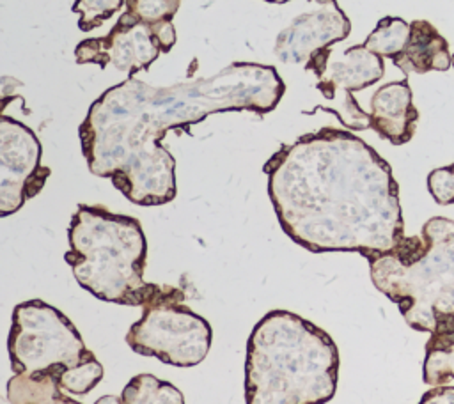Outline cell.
<instances>
[{
    "instance_id": "cell-1",
    "label": "cell",
    "mask_w": 454,
    "mask_h": 404,
    "mask_svg": "<svg viewBox=\"0 0 454 404\" xmlns=\"http://www.w3.org/2000/svg\"><path fill=\"white\" fill-rule=\"evenodd\" d=\"M284 90L275 67L254 62L168 87L128 78L90 105L78 129L82 152L89 170L133 204L163 206L176 197V159L161 144L168 129H188L216 112H271Z\"/></svg>"
},
{
    "instance_id": "cell-2",
    "label": "cell",
    "mask_w": 454,
    "mask_h": 404,
    "mask_svg": "<svg viewBox=\"0 0 454 404\" xmlns=\"http://www.w3.org/2000/svg\"><path fill=\"white\" fill-rule=\"evenodd\" d=\"M264 174L282 230L309 252H356L369 260L404 237L390 165L349 131L307 133L282 145Z\"/></svg>"
},
{
    "instance_id": "cell-3",
    "label": "cell",
    "mask_w": 454,
    "mask_h": 404,
    "mask_svg": "<svg viewBox=\"0 0 454 404\" xmlns=\"http://www.w3.org/2000/svg\"><path fill=\"white\" fill-rule=\"evenodd\" d=\"M332 337L289 310H270L247 340V404H326L337 390Z\"/></svg>"
},
{
    "instance_id": "cell-4",
    "label": "cell",
    "mask_w": 454,
    "mask_h": 404,
    "mask_svg": "<svg viewBox=\"0 0 454 404\" xmlns=\"http://www.w3.org/2000/svg\"><path fill=\"white\" fill-rule=\"evenodd\" d=\"M369 271L413 330L431 335L454 324V220L429 218L420 236L369 259Z\"/></svg>"
},
{
    "instance_id": "cell-5",
    "label": "cell",
    "mask_w": 454,
    "mask_h": 404,
    "mask_svg": "<svg viewBox=\"0 0 454 404\" xmlns=\"http://www.w3.org/2000/svg\"><path fill=\"white\" fill-rule=\"evenodd\" d=\"M67 241L66 262L76 282L98 299L142 307L158 287L144 280L147 241L137 218L80 204Z\"/></svg>"
},
{
    "instance_id": "cell-6",
    "label": "cell",
    "mask_w": 454,
    "mask_h": 404,
    "mask_svg": "<svg viewBox=\"0 0 454 404\" xmlns=\"http://www.w3.org/2000/svg\"><path fill=\"white\" fill-rule=\"evenodd\" d=\"M209 322L184 305V291L158 285L142 305V315L126 333L128 346L176 367H195L211 347Z\"/></svg>"
},
{
    "instance_id": "cell-7",
    "label": "cell",
    "mask_w": 454,
    "mask_h": 404,
    "mask_svg": "<svg viewBox=\"0 0 454 404\" xmlns=\"http://www.w3.org/2000/svg\"><path fill=\"white\" fill-rule=\"evenodd\" d=\"M7 349L14 374L57 372L59 377L92 354L71 319L43 299L14 307Z\"/></svg>"
},
{
    "instance_id": "cell-8",
    "label": "cell",
    "mask_w": 454,
    "mask_h": 404,
    "mask_svg": "<svg viewBox=\"0 0 454 404\" xmlns=\"http://www.w3.org/2000/svg\"><path fill=\"white\" fill-rule=\"evenodd\" d=\"M317 78V89L321 94L337 101L340 96V106L335 110L339 120L349 129H367L371 128L369 113H365L353 99V90H362L376 83L383 73V58L364 44L348 48L342 55L333 57L330 48L316 53L305 66Z\"/></svg>"
},
{
    "instance_id": "cell-9",
    "label": "cell",
    "mask_w": 454,
    "mask_h": 404,
    "mask_svg": "<svg viewBox=\"0 0 454 404\" xmlns=\"http://www.w3.org/2000/svg\"><path fill=\"white\" fill-rule=\"evenodd\" d=\"M41 144L34 131L7 115L0 117V214L9 216L35 197L50 168L41 165Z\"/></svg>"
},
{
    "instance_id": "cell-10",
    "label": "cell",
    "mask_w": 454,
    "mask_h": 404,
    "mask_svg": "<svg viewBox=\"0 0 454 404\" xmlns=\"http://www.w3.org/2000/svg\"><path fill=\"white\" fill-rule=\"evenodd\" d=\"M160 53L151 25L129 18L126 12L105 37L85 39L74 48L78 64H98L101 69L112 64L129 74L147 69Z\"/></svg>"
},
{
    "instance_id": "cell-11",
    "label": "cell",
    "mask_w": 454,
    "mask_h": 404,
    "mask_svg": "<svg viewBox=\"0 0 454 404\" xmlns=\"http://www.w3.org/2000/svg\"><path fill=\"white\" fill-rule=\"evenodd\" d=\"M351 23L332 0L330 7L296 18L275 43V55L287 64H309L325 48L348 37Z\"/></svg>"
},
{
    "instance_id": "cell-12",
    "label": "cell",
    "mask_w": 454,
    "mask_h": 404,
    "mask_svg": "<svg viewBox=\"0 0 454 404\" xmlns=\"http://www.w3.org/2000/svg\"><path fill=\"white\" fill-rule=\"evenodd\" d=\"M371 129L394 145H403L415 135L419 112L406 80L381 85L371 99Z\"/></svg>"
},
{
    "instance_id": "cell-13",
    "label": "cell",
    "mask_w": 454,
    "mask_h": 404,
    "mask_svg": "<svg viewBox=\"0 0 454 404\" xmlns=\"http://www.w3.org/2000/svg\"><path fill=\"white\" fill-rule=\"evenodd\" d=\"M411 34L404 50L392 60L404 74L447 71L452 66V53L447 39L426 19L410 23Z\"/></svg>"
},
{
    "instance_id": "cell-14",
    "label": "cell",
    "mask_w": 454,
    "mask_h": 404,
    "mask_svg": "<svg viewBox=\"0 0 454 404\" xmlns=\"http://www.w3.org/2000/svg\"><path fill=\"white\" fill-rule=\"evenodd\" d=\"M422 379L427 386H445L454 381V324L429 335Z\"/></svg>"
},
{
    "instance_id": "cell-15",
    "label": "cell",
    "mask_w": 454,
    "mask_h": 404,
    "mask_svg": "<svg viewBox=\"0 0 454 404\" xmlns=\"http://www.w3.org/2000/svg\"><path fill=\"white\" fill-rule=\"evenodd\" d=\"M64 393L57 372L14 374L7 383L12 404H53Z\"/></svg>"
},
{
    "instance_id": "cell-16",
    "label": "cell",
    "mask_w": 454,
    "mask_h": 404,
    "mask_svg": "<svg viewBox=\"0 0 454 404\" xmlns=\"http://www.w3.org/2000/svg\"><path fill=\"white\" fill-rule=\"evenodd\" d=\"M121 404H184L179 388L153 374H137L122 388Z\"/></svg>"
},
{
    "instance_id": "cell-17",
    "label": "cell",
    "mask_w": 454,
    "mask_h": 404,
    "mask_svg": "<svg viewBox=\"0 0 454 404\" xmlns=\"http://www.w3.org/2000/svg\"><path fill=\"white\" fill-rule=\"evenodd\" d=\"M411 34V25L406 23L403 18L385 16L378 21L374 30L364 41V46L372 53L388 58H395L404 46L408 44Z\"/></svg>"
},
{
    "instance_id": "cell-18",
    "label": "cell",
    "mask_w": 454,
    "mask_h": 404,
    "mask_svg": "<svg viewBox=\"0 0 454 404\" xmlns=\"http://www.w3.org/2000/svg\"><path fill=\"white\" fill-rule=\"evenodd\" d=\"M101 379H103V367L98 361L96 354L92 353L80 365L66 370L59 377V383L64 392H69L74 395H83V393H89Z\"/></svg>"
},
{
    "instance_id": "cell-19",
    "label": "cell",
    "mask_w": 454,
    "mask_h": 404,
    "mask_svg": "<svg viewBox=\"0 0 454 404\" xmlns=\"http://www.w3.org/2000/svg\"><path fill=\"white\" fill-rule=\"evenodd\" d=\"M181 0H126V14L137 21L156 25L172 21Z\"/></svg>"
},
{
    "instance_id": "cell-20",
    "label": "cell",
    "mask_w": 454,
    "mask_h": 404,
    "mask_svg": "<svg viewBox=\"0 0 454 404\" xmlns=\"http://www.w3.org/2000/svg\"><path fill=\"white\" fill-rule=\"evenodd\" d=\"M124 0H76L73 11L80 14V30H92L122 7Z\"/></svg>"
},
{
    "instance_id": "cell-21",
    "label": "cell",
    "mask_w": 454,
    "mask_h": 404,
    "mask_svg": "<svg viewBox=\"0 0 454 404\" xmlns=\"http://www.w3.org/2000/svg\"><path fill=\"white\" fill-rule=\"evenodd\" d=\"M427 190L440 206L454 204V163L429 172Z\"/></svg>"
},
{
    "instance_id": "cell-22",
    "label": "cell",
    "mask_w": 454,
    "mask_h": 404,
    "mask_svg": "<svg viewBox=\"0 0 454 404\" xmlns=\"http://www.w3.org/2000/svg\"><path fill=\"white\" fill-rule=\"evenodd\" d=\"M151 28L156 35V41H158V46H160L161 53L170 51V48L176 44V30H174L172 21H161V23L151 25Z\"/></svg>"
},
{
    "instance_id": "cell-23",
    "label": "cell",
    "mask_w": 454,
    "mask_h": 404,
    "mask_svg": "<svg viewBox=\"0 0 454 404\" xmlns=\"http://www.w3.org/2000/svg\"><path fill=\"white\" fill-rule=\"evenodd\" d=\"M419 404H454V386H431V390L420 397Z\"/></svg>"
},
{
    "instance_id": "cell-24",
    "label": "cell",
    "mask_w": 454,
    "mask_h": 404,
    "mask_svg": "<svg viewBox=\"0 0 454 404\" xmlns=\"http://www.w3.org/2000/svg\"><path fill=\"white\" fill-rule=\"evenodd\" d=\"M94 404H121V397L115 395H103Z\"/></svg>"
},
{
    "instance_id": "cell-25",
    "label": "cell",
    "mask_w": 454,
    "mask_h": 404,
    "mask_svg": "<svg viewBox=\"0 0 454 404\" xmlns=\"http://www.w3.org/2000/svg\"><path fill=\"white\" fill-rule=\"evenodd\" d=\"M53 404H82V402H78V400H74V399H71L69 395H66V393H62Z\"/></svg>"
},
{
    "instance_id": "cell-26",
    "label": "cell",
    "mask_w": 454,
    "mask_h": 404,
    "mask_svg": "<svg viewBox=\"0 0 454 404\" xmlns=\"http://www.w3.org/2000/svg\"><path fill=\"white\" fill-rule=\"evenodd\" d=\"M0 404H12V402H11L7 397H2V399H0Z\"/></svg>"
},
{
    "instance_id": "cell-27",
    "label": "cell",
    "mask_w": 454,
    "mask_h": 404,
    "mask_svg": "<svg viewBox=\"0 0 454 404\" xmlns=\"http://www.w3.org/2000/svg\"><path fill=\"white\" fill-rule=\"evenodd\" d=\"M268 2H278L280 4V2H287V0H268Z\"/></svg>"
},
{
    "instance_id": "cell-28",
    "label": "cell",
    "mask_w": 454,
    "mask_h": 404,
    "mask_svg": "<svg viewBox=\"0 0 454 404\" xmlns=\"http://www.w3.org/2000/svg\"><path fill=\"white\" fill-rule=\"evenodd\" d=\"M452 66H454V53H452Z\"/></svg>"
}]
</instances>
